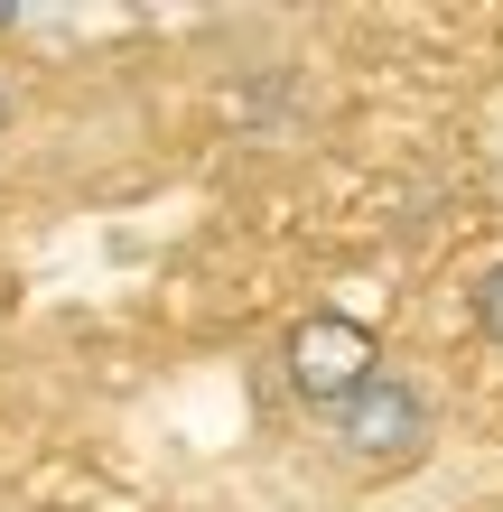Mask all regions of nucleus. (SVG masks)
Here are the masks:
<instances>
[{
    "mask_svg": "<svg viewBox=\"0 0 503 512\" xmlns=\"http://www.w3.org/2000/svg\"><path fill=\"white\" fill-rule=\"evenodd\" d=\"M308 429H317V447H327V466L345 475V485H392V475H410L438 447V401H429V382L382 364L345 410L308 419Z\"/></svg>",
    "mask_w": 503,
    "mask_h": 512,
    "instance_id": "f257e3e1",
    "label": "nucleus"
},
{
    "mask_svg": "<svg viewBox=\"0 0 503 512\" xmlns=\"http://www.w3.org/2000/svg\"><path fill=\"white\" fill-rule=\"evenodd\" d=\"M466 308H476V336H485V345H503V261L476 280V298H466Z\"/></svg>",
    "mask_w": 503,
    "mask_h": 512,
    "instance_id": "7ed1b4c3",
    "label": "nucleus"
},
{
    "mask_svg": "<svg viewBox=\"0 0 503 512\" xmlns=\"http://www.w3.org/2000/svg\"><path fill=\"white\" fill-rule=\"evenodd\" d=\"M382 364H392V354H382V345H373V326H364V317H345V308H308V317H289V326H280V345H271V373H280V391H289L308 419L345 410Z\"/></svg>",
    "mask_w": 503,
    "mask_h": 512,
    "instance_id": "f03ea898",
    "label": "nucleus"
},
{
    "mask_svg": "<svg viewBox=\"0 0 503 512\" xmlns=\"http://www.w3.org/2000/svg\"><path fill=\"white\" fill-rule=\"evenodd\" d=\"M10 112H19V103H10V66H0V140H10Z\"/></svg>",
    "mask_w": 503,
    "mask_h": 512,
    "instance_id": "20e7f679",
    "label": "nucleus"
}]
</instances>
